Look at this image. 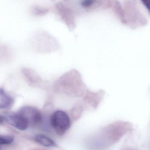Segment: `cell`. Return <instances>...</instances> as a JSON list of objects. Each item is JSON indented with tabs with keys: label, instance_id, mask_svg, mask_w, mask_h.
<instances>
[{
	"label": "cell",
	"instance_id": "1",
	"mask_svg": "<svg viewBox=\"0 0 150 150\" xmlns=\"http://www.w3.org/2000/svg\"><path fill=\"white\" fill-rule=\"evenodd\" d=\"M52 126L57 134L63 135L71 126V121L67 114L63 110H58L51 116Z\"/></svg>",
	"mask_w": 150,
	"mask_h": 150
},
{
	"label": "cell",
	"instance_id": "2",
	"mask_svg": "<svg viewBox=\"0 0 150 150\" xmlns=\"http://www.w3.org/2000/svg\"><path fill=\"white\" fill-rule=\"evenodd\" d=\"M18 112L26 118L29 125H38L42 121V113L36 108L26 106L21 108Z\"/></svg>",
	"mask_w": 150,
	"mask_h": 150
},
{
	"label": "cell",
	"instance_id": "3",
	"mask_svg": "<svg viewBox=\"0 0 150 150\" xmlns=\"http://www.w3.org/2000/svg\"><path fill=\"white\" fill-rule=\"evenodd\" d=\"M4 117L5 121L20 130H25L29 126L26 118L19 112L7 113Z\"/></svg>",
	"mask_w": 150,
	"mask_h": 150
},
{
	"label": "cell",
	"instance_id": "4",
	"mask_svg": "<svg viewBox=\"0 0 150 150\" xmlns=\"http://www.w3.org/2000/svg\"><path fill=\"white\" fill-rule=\"evenodd\" d=\"M14 100L4 89L0 88V109L10 107L13 103Z\"/></svg>",
	"mask_w": 150,
	"mask_h": 150
},
{
	"label": "cell",
	"instance_id": "5",
	"mask_svg": "<svg viewBox=\"0 0 150 150\" xmlns=\"http://www.w3.org/2000/svg\"><path fill=\"white\" fill-rule=\"evenodd\" d=\"M35 140L38 144L46 147H52L56 145L52 139L43 134H38L35 137Z\"/></svg>",
	"mask_w": 150,
	"mask_h": 150
},
{
	"label": "cell",
	"instance_id": "6",
	"mask_svg": "<svg viewBox=\"0 0 150 150\" xmlns=\"http://www.w3.org/2000/svg\"><path fill=\"white\" fill-rule=\"evenodd\" d=\"M13 140V137L11 136H0V145L11 144Z\"/></svg>",
	"mask_w": 150,
	"mask_h": 150
},
{
	"label": "cell",
	"instance_id": "7",
	"mask_svg": "<svg viewBox=\"0 0 150 150\" xmlns=\"http://www.w3.org/2000/svg\"><path fill=\"white\" fill-rule=\"evenodd\" d=\"M5 121V119H4V116L0 115V124L3 123Z\"/></svg>",
	"mask_w": 150,
	"mask_h": 150
},
{
	"label": "cell",
	"instance_id": "8",
	"mask_svg": "<svg viewBox=\"0 0 150 150\" xmlns=\"http://www.w3.org/2000/svg\"><path fill=\"white\" fill-rule=\"evenodd\" d=\"M0 150H1V147H0Z\"/></svg>",
	"mask_w": 150,
	"mask_h": 150
}]
</instances>
